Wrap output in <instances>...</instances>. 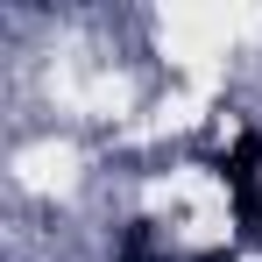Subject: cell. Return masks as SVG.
Here are the masks:
<instances>
[{
    "label": "cell",
    "mask_w": 262,
    "mask_h": 262,
    "mask_svg": "<svg viewBox=\"0 0 262 262\" xmlns=\"http://www.w3.org/2000/svg\"><path fill=\"white\" fill-rule=\"evenodd\" d=\"M220 184L234 191V220L248 227V241H262V128L234 142V156H220Z\"/></svg>",
    "instance_id": "1"
}]
</instances>
